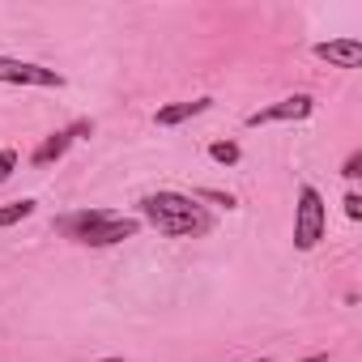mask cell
Listing matches in <instances>:
<instances>
[{
    "label": "cell",
    "mask_w": 362,
    "mask_h": 362,
    "mask_svg": "<svg viewBox=\"0 0 362 362\" xmlns=\"http://www.w3.org/2000/svg\"><path fill=\"white\" fill-rule=\"evenodd\" d=\"M136 209H141V218H145L158 235H166V239H201V235L214 230V218H209L192 197L170 192V188L145 192V197L136 201Z\"/></svg>",
    "instance_id": "1"
},
{
    "label": "cell",
    "mask_w": 362,
    "mask_h": 362,
    "mask_svg": "<svg viewBox=\"0 0 362 362\" xmlns=\"http://www.w3.org/2000/svg\"><path fill=\"white\" fill-rule=\"evenodd\" d=\"M324 230H328V205H324L320 188L303 184L298 188V205H294V247L298 252H315Z\"/></svg>",
    "instance_id": "2"
},
{
    "label": "cell",
    "mask_w": 362,
    "mask_h": 362,
    "mask_svg": "<svg viewBox=\"0 0 362 362\" xmlns=\"http://www.w3.org/2000/svg\"><path fill=\"white\" fill-rule=\"evenodd\" d=\"M0 86H35V90H60L64 77L56 69H43L35 60H13L0 56Z\"/></svg>",
    "instance_id": "3"
},
{
    "label": "cell",
    "mask_w": 362,
    "mask_h": 362,
    "mask_svg": "<svg viewBox=\"0 0 362 362\" xmlns=\"http://www.w3.org/2000/svg\"><path fill=\"white\" fill-rule=\"evenodd\" d=\"M311 111H315V98H311V94H286L281 103L252 111V115H247V128H260V124H298V119H307Z\"/></svg>",
    "instance_id": "4"
},
{
    "label": "cell",
    "mask_w": 362,
    "mask_h": 362,
    "mask_svg": "<svg viewBox=\"0 0 362 362\" xmlns=\"http://www.w3.org/2000/svg\"><path fill=\"white\" fill-rule=\"evenodd\" d=\"M311 52H315V60H324L332 69H358L362 64V43L358 39H328V43H315Z\"/></svg>",
    "instance_id": "5"
},
{
    "label": "cell",
    "mask_w": 362,
    "mask_h": 362,
    "mask_svg": "<svg viewBox=\"0 0 362 362\" xmlns=\"http://www.w3.org/2000/svg\"><path fill=\"white\" fill-rule=\"evenodd\" d=\"M111 218H115L111 209H77V214L56 218V230H60L64 239L81 243V235H86V230H94V226H103V222H111Z\"/></svg>",
    "instance_id": "6"
},
{
    "label": "cell",
    "mask_w": 362,
    "mask_h": 362,
    "mask_svg": "<svg viewBox=\"0 0 362 362\" xmlns=\"http://www.w3.org/2000/svg\"><path fill=\"white\" fill-rule=\"evenodd\" d=\"M209 107H214V98H192V103H170V107H158L153 124H158V128H175V124H184V119H192V115H201V111H209Z\"/></svg>",
    "instance_id": "7"
},
{
    "label": "cell",
    "mask_w": 362,
    "mask_h": 362,
    "mask_svg": "<svg viewBox=\"0 0 362 362\" xmlns=\"http://www.w3.org/2000/svg\"><path fill=\"white\" fill-rule=\"evenodd\" d=\"M73 141H77V136H73L69 128H60V132L43 136V145L30 153V162H35V166H52V162H60V158L69 153V145H73Z\"/></svg>",
    "instance_id": "8"
},
{
    "label": "cell",
    "mask_w": 362,
    "mask_h": 362,
    "mask_svg": "<svg viewBox=\"0 0 362 362\" xmlns=\"http://www.w3.org/2000/svg\"><path fill=\"white\" fill-rule=\"evenodd\" d=\"M35 209H39V201H30V197H22V201H9V205H0V230H9V226L26 222Z\"/></svg>",
    "instance_id": "9"
},
{
    "label": "cell",
    "mask_w": 362,
    "mask_h": 362,
    "mask_svg": "<svg viewBox=\"0 0 362 362\" xmlns=\"http://www.w3.org/2000/svg\"><path fill=\"white\" fill-rule=\"evenodd\" d=\"M209 158H214L218 166H239L243 149H239L235 141H214V145H209Z\"/></svg>",
    "instance_id": "10"
},
{
    "label": "cell",
    "mask_w": 362,
    "mask_h": 362,
    "mask_svg": "<svg viewBox=\"0 0 362 362\" xmlns=\"http://www.w3.org/2000/svg\"><path fill=\"white\" fill-rule=\"evenodd\" d=\"M192 201H214V205H222V209H239V201H235L230 192H218V188H197Z\"/></svg>",
    "instance_id": "11"
},
{
    "label": "cell",
    "mask_w": 362,
    "mask_h": 362,
    "mask_svg": "<svg viewBox=\"0 0 362 362\" xmlns=\"http://www.w3.org/2000/svg\"><path fill=\"white\" fill-rule=\"evenodd\" d=\"M341 175H345V179H358V175H362V149H349V158L341 162Z\"/></svg>",
    "instance_id": "12"
},
{
    "label": "cell",
    "mask_w": 362,
    "mask_h": 362,
    "mask_svg": "<svg viewBox=\"0 0 362 362\" xmlns=\"http://www.w3.org/2000/svg\"><path fill=\"white\" fill-rule=\"evenodd\" d=\"M18 170V149H0V184Z\"/></svg>",
    "instance_id": "13"
},
{
    "label": "cell",
    "mask_w": 362,
    "mask_h": 362,
    "mask_svg": "<svg viewBox=\"0 0 362 362\" xmlns=\"http://www.w3.org/2000/svg\"><path fill=\"white\" fill-rule=\"evenodd\" d=\"M341 205H345V218H349V222H358V218H362V197H358V192H345V201H341Z\"/></svg>",
    "instance_id": "14"
},
{
    "label": "cell",
    "mask_w": 362,
    "mask_h": 362,
    "mask_svg": "<svg viewBox=\"0 0 362 362\" xmlns=\"http://www.w3.org/2000/svg\"><path fill=\"white\" fill-rule=\"evenodd\" d=\"M69 132H73V136H90V132H94V124H90V119H77Z\"/></svg>",
    "instance_id": "15"
},
{
    "label": "cell",
    "mask_w": 362,
    "mask_h": 362,
    "mask_svg": "<svg viewBox=\"0 0 362 362\" xmlns=\"http://www.w3.org/2000/svg\"><path fill=\"white\" fill-rule=\"evenodd\" d=\"M298 362H328V354H307V358H298Z\"/></svg>",
    "instance_id": "16"
},
{
    "label": "cell",
    "mask_w": 362,
    "mask_h": 362,
    "mask_svg": "<svg viewBox=\"0 0 362 362\" xmlns=\"http://www.w3.org/2000/svg\"><path fill=\"white\" fill-rule=\"evenodd\" d=\"M256 362H273V358H256Z\"/></svg>",
    "instance_id": "17"
}]
</instances>
